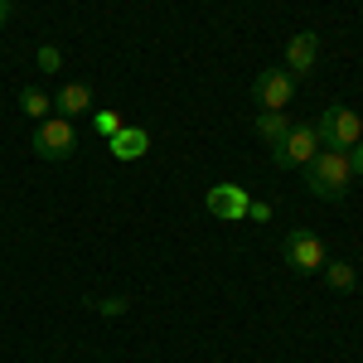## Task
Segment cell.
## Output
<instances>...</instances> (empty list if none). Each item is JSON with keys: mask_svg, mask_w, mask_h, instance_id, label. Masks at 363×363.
<instances>
[{"mask_svg": "<svg viewBox=\"0 0 363 363\" xmlns=\"http://www.w3.org/2000/svg\"><path fill=\"white\" fill-rule=\"evenodd\" d=\"M306 184L315 199H344L349 194V184H354V165H349V150H330V145H320V155L306 165Z\"/></svg>", "mask_w": 363, "mask_h": 363, "instance_id": "6da1fadb", "label": "cell"}, {"mask_svg": "<svg viewBox=\"0 0 363 363\" xmlns=\"http://www.w3.org/2000/svg\"><path fill=\"white\" fill-rule=\"evenodd\" d=\"M29 145H34L39 160H68V155L78 150V126H73L68 116L54 112V116H44V121L34 126V140H29Z\"/></svg>", "mask_w": 363, "mask_h": 363, "instance_id": "7a4b0ae2", "label": "cell"}, {"mask_svg": "<svg viewBox=\"0 0 363 363\" xmlns=\"http://www.w3.org/2000/svg\"><path fill=\"white\" fill-rule=\"evenodd\" d=\"M272 150V165L277 169H296V165H310L315 155H320V131L315 126H291L277 145H267Z\"/></svg>", "mask_w": 363, "mask_h": 363, "instance_id": "3957f363", "label": "cell"}, {"mask_svg": "<svg viewBox=\"0 0 363 363\" xmlns=\"http://www.w3.org/2000/svg\"><path fill=\"white\" fill-rule=\"evenodd\" d=\"M315 131H320V145H330V150H349V145H359V140H363V116L349 112V107H325V116L315 121Z\"/></svg>", "mask_w": 363, "mask_h": 363, "instance_id": "277c9868", "label": "cell"}, {"mask_svg": "<svg viewBox=\"0 0 363 363\" xmlns=\"http://www.w3.org/2000/svg\"><path fill=\"white\" fill-rule=\"evenodd\" d=\"M281 257H286V267L291 272H301V277H310V272H320L330 257H325V242L310 233V228H291L286 233V242H281Z\"/></svg>", "mask_w": 363, "mask_h": 363, "instance_id": "5b68a950", "label": "cell"}, {"mask_svg": "<svg viewBox=\"0 0 363 363\" xmlns=\"http://www.w3.org/2000/svg\"><path fill=\"white\" fill-rule=\"evenodd\" d=\"M252 97H257L262 112H286L291 97H296V78H291L286 68H262V73L252 78Z\"/></svg>", "mask_w": 363, "mask_h": 363, "instance_id": "8992f818", "label": "cell"}, {"mask_svg": "<svg viewBox=\"0 0 363 363\" xmlns=\"http://www.w3.org/2000/svg\"><path fill=\"white\" fill-rule=\"evenodd\" d=\"M203 208H208L213 218H223V223H242V218H247V189H242V184H213V189L203 194Z\"/></svg>", "mask_w": 363, "mask_h": 363, "instance_id": "52a82bcc", "label": "cell"}, {"mask_svg": "<svg viewBox=\"0 0 363 363\" xmlns=\"http://www.w3.org/2000/svg\"><path fill=\"white\" fill-rule=\"evenodd\" d=\"M315 58H320V34L315 29H301V34L286 39V73L291 78H310Z\"/></svg>", "mask_w": 363, "mask_h": 363, "instance_id": "ba28073f", "label": "cell"}, {"mask_svg": "<svg viewBox=\"0 0 363 363\" xmlns=\"http://www.w3.org/2000/svg\"><path fill=\"white\" fill-rule=\"evenodd\" d=\"M54 112L58 116H87L92 112V87L87 83H68V87H58V97H54Z\"/></svg>", "mask_w": 363, "mask_h": 363, "instance_id": "9c48e42d", "label": "cell"}, {"mask_svg": "<svg viewBox=\"0 0 363 363\" xmlns=\"http://www.w3.org/2000/svg\"><path fill=\"white\" fill-rule=\"evenodd\" d=\"M107 145H112L116 160H140V155H145V145H150V136H145L140 126H121V131H116Z\"/></svg>", "mask_w": 363, "mask_h": 363, "instance_id": "30bf717a", "label": "cell"}, {"mask_svg": "<svg viewBox=\"0 0 363 363\" xmlns=\"http://www.w3.org/2000/svg\"><path fill=\"white\" fill-rule=\"evenodd\" d=\"M20 112L34 116V121H44V116H54V97H49V92H39V87L29 83V87H20Z\"/></svg>", "mask_w": 363, "mask_h": 363, "instance_id": "8fae6325", "label": "cell"}, {"mask_svg": "<svg viewBox=\"0 0 363 363\" xmlns=\"http://www.w3.org/2000/svg\"><path fill=\"white\" fill-rule=\"evenodd\" d=\"M320 272H325V281H330V291H354V286H359V272H354L349 262H325Z\"/></svg>", "mask_w": 363, "mask_h": 363, "instance_id": "7c38bea8", "label": "cell"}, {"mask_svg": "<svg viewBox=\"0 0 363 363\" xmlns=\"http://www.w3.org/2000/svg\"><path fill=\"white\" fill-rule=\"evenodd\" d=\"M291 131V121H286V112H262L257 116V136L267 140V145H277L281 136Z\"/></svg>", "mask_w": 363, "mask_h": 363, "instance_id": "4fadbf2b", "label": "cell"}, {"mask_svg": "<svg viewBox=\"0 0 363 363\" xmlns=\"http://www.w3.org/2000/svg\"><path fill=\"white\" fill-rule=\"evenodd\" d=\"M39 73H58V68H63V49H58V44H39Z\"/></svg>", "mask_w": 363, "mask_h": 363, "instance_id": "5bb4252c", "label": "cell"}, {"mask_svg": "<svg viewBox=\"0 0 363 363\" xmlns=\"http://www.w3.org/2000/svg\"><path fill=\"white\" fill-rule=\"evenodd\" d=\"M92 131H97V136H107V140H112L116 131H121V116H116V112H92Z\"/></svg>", "mask_w": 363, "mask_h": 363, "instance_id": "9a60e30c", "label": "cell"}, {"mask_svg": "<svg viewBox=\"0 0 363 363\" xmlns=\"http://www.w3.org/2000/svg\"><path fill=\"white\" fill-rule=\"evenodd\" d=\"M92 310H102V315H126L131 301H126V296H116V301H92Z\"/></svg>", "mask_w": 363, "mask_h": 363, "instance_id": "2e32d148", "label": "cell"}, {"mask_svg": "<svg viewBox=\"0 0 363 363\" xmlns=\"http://www.w3.org/2000/svg\"><path fill=\"white\" fill-rule=\"evenodd\" d=\"M247 218H257V223H262V218H272V203H262V199H247Z\"/></svg>", "mask_w": 363, "mask_h": 363, "instance_id": "e0dca14e", "label": "cell"}, {"mask_svg": "<svg viewBox=\"0 0 363 363\" xmlns=\"http://www.w3.org/2000/svg\"><path fill=\"white\" fill-rule=\"evenodd\" d=\"M349 165H354V179H363V140L349 145Z\"/></svg>", "mask_w": 363, "mask_h": 363, "instance_id": "ac0fdd59", "label": "cell"}, {"mask_svg": "<svg viewBox=\"0 0 363 363\" xmlns=\"http://www.w3.org/2000/svg\"><path fill=\"white\" fill-rule=\"evenodd\" d=\"M5 20H10V0H0V25H5Z\"/></svg>", "mask_w": 363, "mask_h": 363, "instance_id": "d6986e66", "label": "cell"}]
</instances>
